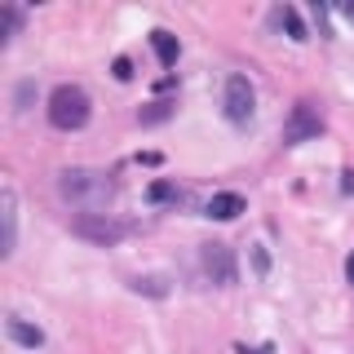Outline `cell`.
I'll use <instances>...</instances> for the list:
<instances>
[{
	"mask_svg": "<svg viewBox=\"0 0 354 354\" xmlns=\"http://www.w3.org/2000/svg\"><path fill=\"white\" fill-rule=\"evenodd\" d=\"M58 195L80 213H106L111 199H115V182L97 169H66L58 177Z\"/></svg>",
	"mask_w": 354,
	"mask_h": 354,
	"instance_id": "6da1fadb",
	"label": "cell"
},
{
	"mask_svg": "<svg viewBox=\"0 0 354 354\" xmlns=\"http://www.w3.org/2000/svg\"><path fill=\"white\" fill-rule=\"evenodd\" d=\"M88 115H93V102H88V93L80 84H58L49 93V124L62 129V133H75L88 124Z\"/></svg>",
	"mask_w": 354,
	"mask_h": 354,
	"instance_id": "7a4b0ae2",
	"label": "cell"
},
{
	"mask_svg": "<svg viewBox=\"0 0 354 354\" xmlns=\"http://www.w3.org/2000/svg\"><path fill=\"white\" fill-rule=\"evenodd\" d=\"M71 235H80L88 243H120L124 239V226H120L111 213H80V217H71Z\"/></svg>",
	"mask_w": 354,
	"mask_h": 354,
	"instance_id": "3957f363",
	"label": "cell"
},
{
	"mask_svg": "<svg viewBox=\"0 0 354 354\" xmlns=\"http://www.w3.org/2000/svg\"><path fill=\"white\" fill-rule=\"evenodd\" d=\"M319 133H324V115H319V106L315 102H297L292 115H288V124H283V147H301V142L319 138Z\"/></svg>",
	"mask_w": 354,
	"mask_h": 354,
	"instance_id": "277c9868",
	"label": "cell"
},
{
	"mask_svg": "<svg viewBox=\"0 0 354 354\" xmlns=\"http://www.w3.org/2000/svg\"><path fill=\"white\" fill-rule=\"evenodd\" d=\"M221 106H226V120H230V124H248V120H252V106H257L248 75H230L226 88H221Z\"/></svg>",
	"mask_w": 354,
	"mask_h": 354,
	"instance_id": "5b68a950",
	"label": "cell"
},
{
	"mask_svg": "<svg viewBox=\"0 0 354 354\" xmlns=\"http://www.w3.org/2000/svg\"><path fill=\"white\" fill-rule=\"evenodd\" d=\"M199 261H204V274H208V279H213L217 288H230V283L239 279V270H235V252H230V243H204Z\"/></svg>",
	"mask_w": 354,
	"mask_h": 354,
	"instance_id": "8992f818",
	"label": "cell"
},
{
	"mask_svg": "<svg viewBox=\"0 0 354 354\" xmlns=\"http://www.w3.org/2000/svg\"><path fill=\"white\" fill-rule=\"evenodd\" d=\"M0 226H5V235H0V257H14V248H18V195L9 191H0Z\"/></svg>",
	"mask_w": 354,
	"mask_h": 354,
	"instance_id": "52a82bcc",
	"label": "cell"
},
{
	"mask_svg": "<svg viewBox=\"0 0 354 354\" xmlns=\"http://www.w3.org/2000/svg\"><path fill=\"white\" fill-rule=\"evenodd\" d=\"M243 208H248V204H243V195H235V191H221V195L208 199V208H204V213L213 217V221H235V217L243 213Z\"/></svg>",
	"mask_w": 354,
	"mask_h": 354,
	"instance_id": "ba28073f",
	"label": "cell"
},
{
	"mask_svg": "<svg viewBox=\"0 0 354 354\" xmlns=\"http://www.w3.org/2000/svg\"><path fill=\"white\" fill-rule=\"evenodd\" d=\"M5 332L18 341V346H27V350L44 346V332H40L36 324H27V319H5Z\"/></svg>",
	"mask_w": 354,
	"mask_h": 354,
	"instance_id": "9c48e42d",
	"label": "cell"
},
{
	"mask_svg": "<svg viewBox=\"0 0 354 354\" xmlns=\"http://www.w3.org/2000/svg\"><path fill=\"white\" fill-rule=\"evenodd\" d=\"M173 111H177V102H169V97H160V102H151V106H142V111H138V124H142V129H151V124H164V120H173Z\"/></svg>",
	"mask_w": 354,
	"mask_h": 354,
	"instance_id": "30bf717a",
	"label": "cell"
},
{
	"mask_svg": "<svg viewBox=\"0 0 354 354\" xmlns=\"http://www.w3.org/2000/svg\"><path fill=\"white\" fill-rule=\"evenodd\" d=\"M151 44H155V58H160L164 66H173V62H177V53H182V49H177V36H169V31H155Z\"/></svg>",
	"mask_w": 354,
	"mask_h": 354,
	"instance_id": "8fae6325",
	"label": "cell"
},
{
	"mask_svg": "<svg viewBox=\"0 0 354 354\" xmlns=\"http://www.w3.org/2000/svg\"><path fill=\"white\" fill-rule=\"evenodd\" d=\"M129 288L133 292H147V297H169V279H160V274H138Z\"/></svg>",
	"mask_w": 354,
	"mask_h": 354,
	"instance_id": "7c38bea8",
	"label": "cell"
},
{
	"mask_svg": "<svg viewBox=\"0 0 354 354\" xmlns=\"http://www.w3.org/2000/svg\"><path fill=\"white\" fill-rule=\"evenodd\" d=\"M18 27H22V14H18L14 5H5V9H0V44L14 40V36H18Z\"/></svg>",
	"mask_w": 354,
	"mask_h": 354,
	"instance_id": "4fadbf2b",
	"label": "cell"
},
{
	"mask_svg": "<svg viewBox=\"0 0 354 354\" xmlns=\"http://www.w3.org/2000/svg\"><path fill=\"white\" fill-rule=\"evenodd\" d=\"M279 22H283V27H288V36H292V40H310L306 22H301V14H297L292 5H283V9H279Z\"/></svg>",
	"mask_w": 354,
	"mask_h": 354,
	"instance_id": "5bb4252c",
	"label": "cell"
},
{
	"mask_svg": "<svg viewBox=\"0 0 354 354\" xmlns=\"http://www.w3.org/2000/svg\"><path fill=\"white\" fill-rule=\"evenodd\" d=\"M147 199H151V204H173V199H177V186L173 182H151L147 186Z\"/></svg>",
	"mask_w": 354,
	"mask_h": 354,
	"instance_id": "9a60e30c",
	"label": "cell"
},
{
	"mask_svg": "<svg viewBox=\"0 0 354 354\" xmlns=\"http://www.w3.org/2000/svg\"><path fill=\"white\" fill-rule=\"evenodd\" d=\"M111 75H115L120 84H129V80H133V62H129V58H115V62H111Z\"/></svg>",
	"mask_w": 354,
	"mask_h": 354,
	"instance_id": "2e32d148",
	"label": "cell"
},
{
	"mask_svg": "<svg viewBox=\"0 0 354 354\" xmlns=\"http://www.w3.org/2000/svg\"><path fill=\"white\" fill-rule=\"evenodd\" d=\"M27 102H31V80L18 84V93H14V106H18V111H27Z\"/></svg>",
	"mask_w": 354,
	"mask_h": 354,
	"instance_id": "e0dca14e",
	"label": "cell"
},
{
	"mask_svg": "<svg viewBox=\"0 0 354 354\" xmlns=\"http://www.w3.org/2000/svg\"><path fill=\"white\" fill-rule=\"evenodd\" d=\"M252 266H257V274H266V270H270V257H266L261 248H252Z\"/></svg>",
	"mask_w": 354,
	"mask_h": 354,
	"instance_id": "ac0fdd59",
	"label": "cell"
},
{
	"mask_svg": "<svg viewBox=\"0 0 354 354\" xmlns=\"http://www.w3.org/2000/svg\"><path fill=\"white\" fill-rule=\"evenodd\" d=\"M341 177H346V182H341V191H354V169H346Z\"/></svg>",
	"mask_w": 354,
	"mask_h": 354,
	"instance_id": "d6986e66",
	"label": "cell"
},
{
	"mask_svg": "<svg viewBox=\"0 0 354 354\" xmlns=\"http://www.w3.org/2000/svg\"><path fill=\"white\" fill-rule=\"evenodd\" d=\"M341 14H346V18L354 22V0H346V5H341Z\"/></svg>",
	"mask_w": 354,
	"mask_h": 354,
	"instance_id": "ffe728a7",
	"label": "cell"
},
{
	"mask_svg": "<svg viewBox=\"0 0 354 354\" xmlns=\"http://www.w3.org/2000/svg\"><path fill=\"white\" fill-rule=\"evenodd\" d=\"M346 279L354 283V252H350V261H346Z\"/></svg>",
	"mask_w": 354,
	"mask_h": 354,
	"instance_id": "44dd1931",
	"label": "cell"
}]
</instances>
